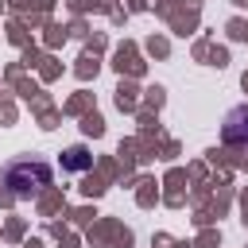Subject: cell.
Here are the masks:
<instances>
[{"mask_svg": "<svg viewBox=\"0 0 248 248\" xmlns=\"http://www.w3.org/2000/svg\"><path fill=\"white\" fill-rule=\"evenodd\" d=\"M50 163H43V159H16V163H8V170H4V186H8V194L12 198H35L43 186H50Z\"/></svg>", "mask_w": 248, "mask_h": 248, "instance_id": "obj_1", "label": "cell"}, {"mask_svg": "<svg viewBox=\"0 0 248 248\" xmlns=\"http://www.w3.org/2000/svg\"><path fill=\"white\" fill-rule=\"evenodd\" d=\"M221 140L232 143V147H248V105H236L225 112V124H221Z\"/></svg>", "mask_w": 248, "mask_h": 248, "instance_id": "obj_2", "label": "cell"}, {"mask_svg": "<svg viewBox=\"0 0 248 248\" xmlns=\"http://www.w3.org/2000/svg\"><path fill=\"white\" fill-rule=\"evenodd\" d=\"M89 163H93V159H89V151H85V147H70V151H66V159H62V167H66V170H85Z\"/></svg>", "mask_w": 248, "mask_h": 248, "instance_id": "obj_3", "label": "cell"}]
</instances>
